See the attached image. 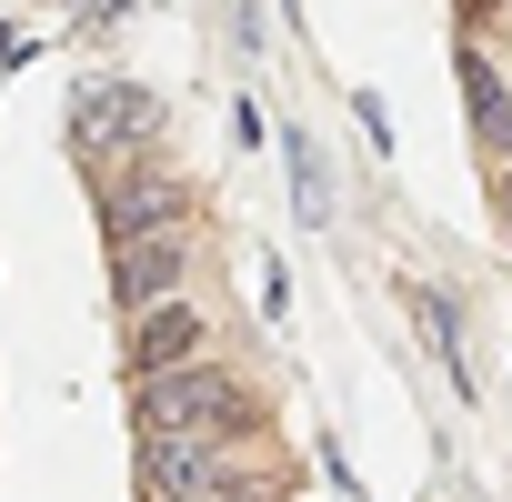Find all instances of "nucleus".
<instances>
[{"label":"nucleus","mask_w":512,"mask_h":502,"mask_svg":"<svg viewBox=\"0 0 512 502\" xmlns=\"http://www.w3.org/2000/svg\"><path fill=\"white\" fill-rule=\"evenodd\" d=\"M201 342H211V322H201L191 302H161V312H141V322H131V372H141V382L191 372V362H201Z\"/></svg>","instance_id":"nucleus-3"},{"label":"nucleus","mask_w":512,"mask_h":502,"mask_svg":"<svg viewBox=\"0 0 512 502\" xmlns=\"http://www.w3.org/2000/svg\"><path fill=\"white\" fill-rule=\"evenodd\" d=\"M462 101H472V131H482L492 171H502V161H512V81H502V71H492L482 51L462 61Z\"/></svg>","instance_id":"nucleus-5"},{"label":"nucleus","mask_w":512,"mask_h":502,"mask_svg":"<svg viewBox=\"0 0 512 502\" xmlns=\"http://www.w3.org/2000/svg\"><path fill=\"white\" fill-rule=\"evenodd\" d=\"M151 131H161L151 91H131V81H81V91H71V141H81L91 161H111V151H141Z\"/></svg>","instance_id":"nucleus-2"},{"label":"nucleus","mask_w":512,"mask_h":502,"mask_svg":"<svg viewBox=\"0 0 512 502\" xmlns=\"http://www.w3.org/2000/svg\"><path fill=\"white\" fill-rule=\"evenodd\" d=\"M111 272H121V312H131V322H141V312H161V302H181V231H161V241H151V231H131Z\"/></svg>","instance_id":"nucleus-4"},{"label":"nucleus","mask_w":512,"mask_h":502,"mask_svg":"<svg viewBox=\"0 0 512 502\" xmlns=\"http://www.w3.org/2000/svg\"><path fill=\"white\" fill-rule=\"evenodd\" d=\"M502 201H512V161H502Z\"/></svg>","instance_id":"nucleus-6"},{"label":"nucleus","mask_w":512,"mask_h":502,"mask_svg":"<svg viewBox=\"0 0 512 502\" xmlns=\"http://www.w3.org/2000/svg\"><path fill=\"white\" fill-rule=\"evenodd\" d=\"M241 422H251V392H241V372H211V362H191V372H161V382H141V442H241Z\"/></svg>","instance_id":"nucleus-1"}]
</instances>
